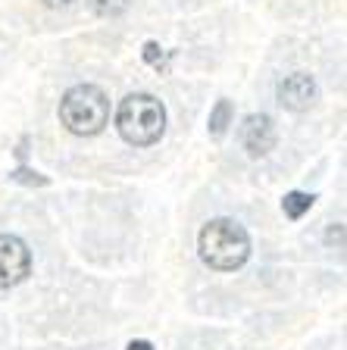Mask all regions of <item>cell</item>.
I'll return each mask as SVG.
<instances>
[{
    "mask_svg": "<svg viewBox=\"0 0 347 350\" xmlns=\"http://www.w3.org/2000/svg\"><path fill=\"white\" fill-rule=\"evenodd\" d=\"M197 247H201V260L210 269L235 272L250 256V238H247L244 226H238L235 219H210L201 228Z\"/></svg>",
    "mask_w": 347,
    "mask_h": 350,
    "instance_id": "6da1fadb",
    "label": "cell"
},
{
    "mask_svg": "<svg viewBox=\"0 0 347 350\" xmlns=\"http://www.w3.org/2000/svg\"><path fill=\"white\" fill-rule=\"evenodd\" d=\"M116 129H119L123 141H129V144L151 147L166 131V107L153 94H129L119 103Z\"/></svg>",
    "mask_w": 347,
    "mask_h": 350,
    "instance_id": "7a4b0ae2",
    "label": "cell"
},
{
    "mask_svg": "<svg viewBox=\"0 0 347 350\" xmlns=\"http://www.w3.org/2000/svg\"><path fill=\"white\" fill-rule=\"evenodd\" d=\"M60 122L73 135L91 138L110 122V97L97 85H75L60 100Z\"/></svg>",
    "mask_w": 347,
    "mask_h": 350,
    "instance_id": "3957f363",
    "label": "cell"
},
{
    "mask_svg": "<svg viewBox=\"0 0 347 350\" xmlns=\"http://www.w3.org/2000/svg\"><path fill=\"white\" fill-rule=\"evenodd\" d=\"M31 275V250L16 234H0V288L22 284Z\"/></svg>",
    "mask_w": 347,
    "mask_h": 350,
    "instance_id": "277c9868",
    "label": "cell"
},
{
    "mask_svg": "<svg viewBox=\"0 0 347 350\" xmlns=\"http://www.w3.org/2000/svg\"><path fill=\"white\" fill-rule=\"evenodd\" d=\"M316 97H319V85L310 72H294L279 81V103L285 109L304 113V109H310L316 103Z\"/></svg>",
    "mask_w": 347,
    "mask_h": 350,
    "instance_id": "5b68a950",
    "label": "cell"
},
{
    "mask_svg": "<svg viewBox=\"0 0 347 350\" xmlns=\"http://www.w3.org/2000/svg\"><path fill=\"white\" fill-rule=\"evenodd\" d=\"M241 147H244L250 157H266L275 147V125L266 113H250V116L241 122Z\"/></svg>",
    "mask_w": 347,
    "mask_h": 350,
    "instance_id": "8992f818",
    "label": "cell"
},
{
    "mask_svg": "<svg viewBox=\"0 0 347 350\" xmlns=\"http://www.w3.org/2000/svg\"><path fill=\"white\" fill-rule=\"evenodd\" d=\"M313 200H316L313 194H304V191H291V194H285L282 210H285V216H288V219H300L304 213H310Z\"/></svg>",
    "mask_w": 347,
    "mask_h": 350,
    "instance_id": "52a82bcc",
    "label": "cell"
},
{
    "mask_svg": "<svg viewBox=\"0 0 347 350\" xmlns=\"http://www.w3.org/2000/svg\"><path fill=\"white\" fill-rule=\"evenodd\" d=\"M229 122H231V103L219 100L216 107H213V113H210V135L213 138H222L225 129H229Z\"/></svg>",
    "mask_w": 347,
    "mask_h": 350,
    "instance_id": "ba28073f",
    "label": "cell"
},
{
    "mask_svg": "<svg viewBox=\"0 0 347 350\" xmlns=\"http://www.w3.org/2000/svg\"><path fill=\"white\" fill-rule=\"evenodd\" d=\"M88 3L94 7L97 16H119L129 7V0H88Z\"/></svg>",
    "mask_w": 347,
    "mask_h": 350,
    "instance_id": "9c48e42d",
    "label": "cell"
},
{
    "mask_svg": "<svg viewBox=\"0 0 347 350\" xmlns=\"http://www.w3.org/2000/svg\"><path fill=\"white\" fill-rule=\"evenodd\" d=\"M10 178H16V182H25V185H47V178L38 172H31V169H16Z\"/></svg>",
    "mask_w": 347,
    "mask_h": 350,
    "instance_id": "30bf717a",
    "label": "cell"
},
{
    "mask_svg": "<svg viewBox=\"0 0 347 350\" xmlns=\"http://www.w3.org/2000/svg\"><path fill=\"white\" fill-rule=\"evenodd\" d=\"M157 57H159V44L147 41V44H144V59H147L151 66H157Z\"/></svg>",
    "mask_w": 347,
    "mask_h": 350,
    "instance_id": "8fae6325",
    "label": "cell"
},
{
    "mask_svg": "<svg viewBox=\"0 0 347 350\" xmlns=\"http://www.w3.org/2000/svg\"><path fill=\"white\" fill-rule=\"evenodd\" d=\"M125 350H153V344L151 341H131Z\"/></svg>",
    "mask_w": 347,
    "mask_h": 350,
    "instance_id": "7c38bea8",
    "label": "cell"
},
{
    "mask_svg": "<svg viewBox=\"0 0 347 350\" xmlns=\"http://www.w3.org/2000/svg\"><path fill=\"white\" fill-rule=\"evenodd\" d=\"M44 3H47V7H53V10H60V7H69L73 0H44Z\"/></svg>",
    "mask_w": 347,
    "mask_h": 350,
    "instance_id": "4fadbf2b",
    "label": "cell"
}]
</instances>
